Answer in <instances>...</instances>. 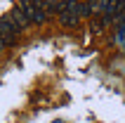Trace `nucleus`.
<instances>
[{
	"label": "nucleus",
	"mask_w": 125,
	"mask_h": 123,
	"mask_svg": "<svg viewBox=\"0 0 125 123\" xmlns=\"http://www.w3.org/2000/svg\"><path fill=\"white\" fill-rule=\"evenodd\" d=\"M7 21H10V26H12L14 33H24V31L31 26V21L26 19V14L21 12V7H12V10L7 12Z\"/></svg>",
	"instance_id": "f03ea898"
},
{
	"label": "nucleus",
	"mask_w": 125,
	"mask_h": 123,
	"mask_svg": "<svg viewBox=\"0 0 125 123\" xmlns=\"http://www.w3.org/2000/svg\"><path fill=\"white\" fill-rule=\"evenodd\" d=\"M21 12L26 14V19L31 24H45L47 21L50 14L45 12V5H42V0H21Z\"/></svg>",
	"instance_id": "f257e3e1"
},
{
	"label": "nucleus",
	"mask_w": 125,
	"mask_h": 123,
	"mask_svg": "<svg viewBox=\"0 0 125 123\" xmlns=\"http://www.w3.org/2000/svg\"><path fill=\"white\" fill-rule=\"evenodd\" d=\"M123 50H125V40H123Z\"/></svg>",
	"instance_id": "423d86ee"
},
{
	"label": "nucleus",
	"mask_w": 125,
	"mask_h": 123,
	"mask_svg": "<svg viewBox=\"0 0 125 123\" xmlns=\"http://www.w3.org/2000/svg\"><path fill=\"white\" fill-rule=\"evenodd\" d=\"M0 40H2V45H5V48H12L14 43H17V33L12 31V26H10L7 17H2V19H0Z\"/></svg>",
	"instance_id": "7ed1b4c3"
},
{
	"label": "nucleus",
	"mask_w": 125,
	"mask_h": 123,
	"mask_svg": "<svg viewBox=\"0 0 125 123\" xmlns=\"http://www.w3.org/2000/svg\"><path fill=\"white\" fill-rule=\"evenodd\" d=\"M2 50H5V45H2V40H0V52H2Z\"/></svg>",
	"instance_id": "39448f33"
},
{
	"label": "nucleus",
	"mask_w": 125,
	"mask_h": 123,
	"mask_svg": "<svg viewBox=\"0 0 125 123\" xmlns=\"http://www.w3.org/2000/svg\"><path fill=\"white\" fill-rule=\"evenodd\" d=\"M42 5H45V12L47 14H59L62 2H57V0H42Z\"/></svg>",
	"instance_id": "20e7f679"
},
{
	"label": "nucleus",
	"mask_w": 125,
	"mask_h": 123,
	"mask_svg": "<svg viewBox=\"0 0 125 123\" xmlns=\"http://www.w3.org/2000/svg\"><path fill=\"white\" fill-rule=\"evenodd\" d=\"M54 123H64V121H54Z\"/></svg>",
	"instance_id": "0eeeda50"
}]
</instances>
